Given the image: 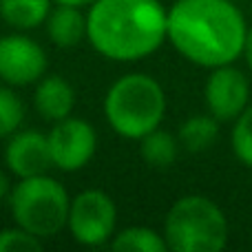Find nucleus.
I'll return each instance as SVG.
<instances>
[{
    "label": "nucleus",
    "mask_w": 252,
    "mask_h": 252,
    "mask_svg": "<svg viewBox=\"0 0 252 252\" xmlns=\"http://www.w3.org/2000/svg\"><path fill=\"white\" fill-rule=\"evenodd\" d=\"M246 20L230 0H175L168 9V42L192 64L215 69L244 53Z\"/></svg>",
    "instance_id": "obj_1"
},
{
    "label": "nucleus",
    "mask_w": 252,
    "mask_h": 252,
    "mask_svg": "<svg viewBox=\"0 0 252 252\" xmlns=\"http://www.w3.org/2000/svg\"><path fill=\"white\" fill-rule=\"evenodd\" d=\"M168 40V11L159 0H95L87 9V42L113 62H137Z\"/></svg>",
    "instance_id": "obj_2"
},
{
    "label": "nucleus",
    "mask_w": 252,
    "mask_h": 252,
    "mask_svg": "<svg viewBox=\"0 0 252 252\" xmlns=\"http://www.w3.org/2000/svg\"><path fill=\"white\" fill-rule=\"evenodd\" d=\"M166 115V93L148 73H126L104 95V118L113 133L124 139H142L161 126Z\"/></svg>",
    "instance_id": "obj_3"
},
{
    "label": "nucleus",
    "mask_w": 252,
    "mask_h": 252,
    "mask_svg": "<svg viewBox=\"0 0 252 252\" xmlns=\"http://www.w3.org/2000/svg\"><path fill=\"white\" fill-rule=\"evenodd\" d=\"M7 204L16 226L47 241L66 228L71 197L64 184L44 173L18 179L9 192Z\"/></svg>",
    "instance_id": "obj_4"
},
{
    "label": "nucleus",
    "mask_w": 252,
    "mask_h": 252,
    "mask_svg": "<svg viewBox=\"0 0 252 252\" xmlns=\"http://www.w3.org/2000/svg\"><path fill=\"white\" fill-rule=\"evenodd\" d=\"M161 235L175 252H219L228 244V219L213 199L186 195L170 206Z\"/></svg>",
    "instance_id": "obj_5"
},
{
    "label": "nucleus",
    "mask_w": 252,
    "mask_h": 252,
    "mask_svg": "<svg viewBox=\"0 0 252 252\" xmlns=\"http://www.w3.org/2000/svg\"><path fill=\"white\" fill-rule=\"evenodd\" d=\"M66 230L84 248H100L111 244L118 232V206L109 192L87 188L71 197Z\"/></svg>",
    "instance_id": "obj_6"
},
{
    "label": "nucleus",
    "mask_w": 252,
    "mask_h": 252,
    "mask_svg": "<svg viewBox=\"0 0 252 252\" xmlns=\"http://www.w3.org/2000/svg\"><path fill=\"white\" fill-rule=\"evenodd\" d=\"M47 139L53 168L62 173H78L87 168L97 151L95 126L75 115L53 122L51 130L47 133Z\"/></svg>",
    "instance_id": "obj_7"
},
{
    "label": "nucleus",
    "mask_w": 252,
    "mask_h": 252,
    "mask_svg": "<svg viewBox=\"0 0 252 252\" xmlns=\"http://www.w3.org/2000/svg\"><path fill=\"white\" fill-rule=\"evenodd\" d=\"M47 73L49 56L38 40L27 31L0 35V82L13 89L33 87Z\"/></svg>",
    "instance_id": "obj_8"
},
{
    "label": "nucleus",
    "mask_w": 252,
    "mask_h": 252,
    "mask_svg": "<svg viewBox=\"0 0 252 252\" xmlns=\"http://www.w3.org/2000/svg\"><path fill=\"white\" fill-rule=\"evenodd\" d=\"M204 95L210 115H215L219 122L237 120L248 106V97H250L248 78L232 64L215 66L213 73L208 75Z\"/></svg>",
    "instance_id": "obj_9"
},
{
    "label": "nucleus",
    "mask_w": 252,
    "mask_h": 252,
    "mask_svg": "<svg viewBox=\"0 0 252 252\" xmlns=\"http://www.w3.org/2000/svg\"><path fill=\"white\" fill-rule=\"evenodd\" d=\"M4 166L16 179L44 175L53 168L47 133L33 128H18L7 137Z\"/></svg>",
    "instance_id": "obj_10"
},
{
    "label": "nucleus",
    "mask_w": 252,
    "mask_h": 252,
    "mask_svg": "<svg viewBox=\"0 0 252 252\" xmlns=\"http://www.w3.org/2000/svg\"><path fill=\"white\" fill-rule=\"evenodd\" d=\"M33 106L44 122L53 124L73 115L75 89L69 80L58 73H47L33 84Z\"/></svg>",
    "instance_id": "obj_11"
},
{
    "label": "nucleus",
    "mask_w": 252,
    "mask_h": 252,
    "mask_svg": "<svg viewBox=\"0 0 252 252\" xmlns=\"http://www.w3.org/2000/svg\"><path fill=\"white\" fill-rule=\"evenodd\" d=\"M47 35L51 44L60 49H73L87 40V9L71 4H53L47 22Z\"/></svg>",
    "instance_id": "obj_12"
},
{
    "label": "nucleus",
    "mask_w": 252,
    "mask_h": 252,
    "mask_svg": "<svg viewBox=\"0 0 252 252\" xmlns=\"http://www.w3.org/2000/svg\"><path fill=\"white\" fill-rule=\"evenodd\" d=\"M53 0H0V20L16 31L44 27L53 9Z\"/></svg>",
    "instance_id": "obj_13"
},
{
    "label": "nucleus",
    "mask_w": 252,
    "mask_h": 252,
    "mask_svg": "<svg viewBox=\"0 0 252 252\" xmlns=\"http://www.w3.org/2000/svg\"><path fill=\"white\" fill-rule=\"evenodd\" d=\"M179 139L175 135H170L168 130L159 128L146 133L139 139V155L151 168H168L175 164L179 155Z\"/></svg>",
    "instance_id": "obj_14"
},
{
    "label": "nucleus",
    "mask_w": 252,
    "mask_h": 252,
    "mask_svg": "<svg viewBox=\"0 0 252 252\" xmlns=\"http://www.w3.org/2000/svg\"><path fill=\"white\" fill-rule=\"evenodd\" d=\"M219 135V120L215 115H192L179 126L177 139L188 153L208 151Z\"/></svg>",
    "instance_id": "obj_15"
},
{
    "label": "nucleus",
    "mask_w": 252,
    "mask_h": 252,
    "mask_svg": "<svg viewBox=\"0 0 252 252\" xmlns=\"http://www.w3.org/2000/svg\"><path fill=\"white\" fill-rule=\"evenodd\" d=\"M111 248L115 252H164L168 250L164 235L148 226H128L118 230L111 239Z\"/></svg>",
    "instance_id": "obj_16"
},
{
    "label": "nucleus",
    "mask_w": 252,
    "mask_h": 252,
    "mask_svg": "<svg viewBox=\"0 0 252 252\" xmlns=\"http://www.w3.org/2000/svg\"><path fill=\"white\" fill-rule=\"evenodd\" d=\"M25 102L16 93V89L0 82V139H7L25 122Z\"/></svg>",
    "instance_id": "obj_17"
},
{
    "label": "nucleus",
    "mask_w": 252,
    "mask_h": 252,
    "mask_svg": "<svg viewBox=\"0 0 252 252\" xmlns=\"http://www.w3.org/2000/svg\"><path fill=\"white\" fill-rule=\"evenodd\" d=\"M232 151L252 168V106H246L244 113L237 118V124L232 128Z\"/></svg>",
    "instance_id": "obj_18"
},
{
    "label": "nucleus",
    "mask_w": 252,
    "mask_h": 252,
    "mask_svg": "<svg viewBox=\"0 0 252 252\" xmlns=\"http://www.w3.org/2000/svg\"><path fill=\"white\" fill-rule=\"evenodd\" d=\"M44 248V241L25 228L16 226L0 230V252H38Z\"/></svg>",
    "instance_id": "obj_19"
},
{
    "label": "nucleus",
    "mask_w": 252,
    "mask_h": 252,
    "mask_svg": "<svg viewBox=\"0 0 252 252\" xmlns=\"http://www.w3.org/2000/svg\"><path fill=\"white\" fill-rule=\"evenodd\" d=\"M11 188H13L11 177H9L4 170H0V204L9 199V192H11Z\"/></svg>",
    "instance_id": "obj_20"
},
{
    "label": "nucleus",
    "mask_w": 252,
    "mask_h": 252,
    "mask_svg": "<svg viewBox=\"0 0 252 252\" xmlns=\"http://www.w3.org/2000/svg\"><path fill=\"white\" fill-rule=\"evenodd\" d=\"M244 56H246V60H248V66L252 69V29H248V33H246V42H244Z\"/></svg>",
    "instance_id": "obj_21"
},
{
    "label": "nucleus",
    "mask_w": 252,
    "mask_h": 252,
    "mask_svg": "<svg viewBox=\"0 0 252 252\" xmlns=\"http://www.w3.org/2000/svg\"><path fill=\"white\" fill-rule=\"evenodd\" d=\"M56 4H71V7H82V9H89L95 0H53Z\"/></svg>",
    "instance_id": "obj_22"
}]
</instances>
